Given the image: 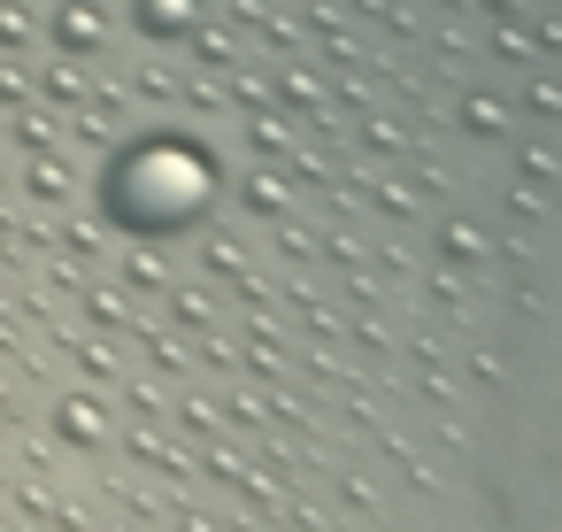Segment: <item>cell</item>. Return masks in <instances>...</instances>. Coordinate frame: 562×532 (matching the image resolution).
<instances>
[{
    "label": "cell",
    "instance_id": "6da1fadb",
    "mask_svg": "<svg viewBox=\"0 0 562 532\" xmlns=\"http://www.w3.org/2000/svg\"><path fill=\"white\" fill-rule=\"evenodd\" d=\"M101 32H109V24H101L93 0H70V9H55V40H63V47L86 55V47H101Z\"/></svg>",
    "mask_w": 562,
    "mask_h": 532
},
{
    "label": "cell",
    "instance_id": "7a4b0ae2",
    "mask_svg": "<svg viewBox=\"0 0 562 532\" xmlns=\"http://www.w3.org/2000/svg\"><path fill=\"white\" fill-rule=\"evenodd\" d=\"M0 47H32V16L9 9V0H0Z\"/></svg>",
    "mask_w": 562,
    "mask_h": 532
},
{
    "label": "cell",
    "instance_id": "3957f363",
    "mask_svg": "<svg viewBox=\"0 0 562 532\" xmlns=\"http://www.w3.org/2000/svg\"><path fill=\"white\" fill-rule=\"evenodd\" d=\"M0 109H24V78L16 70H0Z\"/></svg>",
    "mask_w": 562,
    "mask_h": 532
}]
</instances>
